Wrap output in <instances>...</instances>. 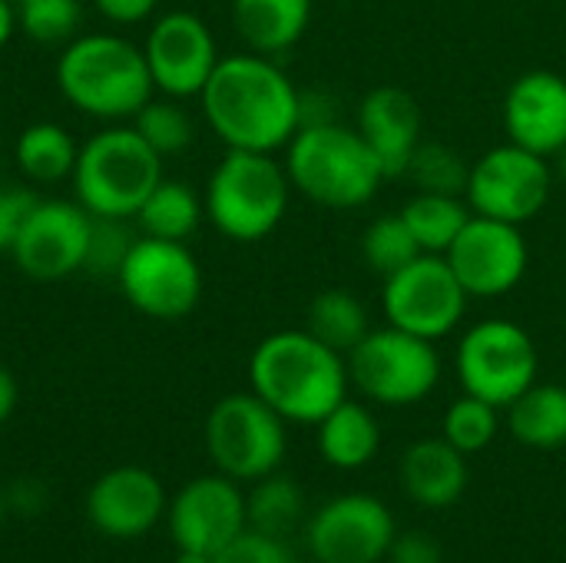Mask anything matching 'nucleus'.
Segmentation results:
<instances>
[{
  "instance_id": "nucleus-1",
  "label": "nucleus",
  "mask_w": 566,
  "mask_h": 563,
  "mask_svg": "<svg viewBox=\"0 0 566 563\" xmlns=\"http://www.w3.org/2000/svg\"><path fill=\"white\" fill-rule=\"evenodd\" d=\"M199 100L212 133L229 149L275 153L302 126V90L262 53L222 56Z\"/></svg>"
},
{
  "instance_id": "nucleus-2",
  "label": "nucleus",
  "mask_w": 566,
  "mask_h": 563,
  "mask_svg": "<svg viewBox=\"0 0 566 563\" xmlns=\"http://www.w3.org/2000/svg\"><path fill=\"white\" fill-rule=\"evenodd\" d=\"M252 392L285 421L318 425L348 398V362L308 329H285L262 338L249 358Z\"/></svg>"
},
{
  "instance_id": "nucleus-3",
  "label": "nucleus",
  "mask_w": 566,
  "mask_h": 563,
  "mask_svg": "<svg viewBox=\"0 0 566 563\" xmlns=\"http://www.w3.org/2000/svg\"><path fill=\"white\" fill-rule=\"evenodd\" d=\"M60 93L96 119H133L153 100V73L143 46L119 33H86L56 60Z\"/></svg>"
},
{
  "instance_id": "nucleus-4",
  "label": "nucleus",
  "mask_w": 566,
  "mask_h": 563,
  "mask_svg": "<svg viewBox=\"0 0 566 563\" xmlns=\"http://www.w3.org/2000/svg\"><path fill=\"white\" fill-rule=\"evenodd\" d=\"M285 149L292 189L325 209H361L385 183L381 163L361 133L335 119L298 126Z\"/></svg>"
},
{
  "instance_id": "nucleus-5",
  "label": "nucleus",
  "mask_w": 566,
  "mask_h": 563,
  "mask_svg": "<svg viewBox=\"0 0 566 563\" xmlns=\"http://www.w3.org/2000/svg\"><path fill=\"white\" fill-rule=\"evenodd\" d=\"M163 179V156L133 129L109 126L80 146L73 166L76 202L90 216L129 219Z\"/></svg>"
},
{
  "instance_id": "nucleus-6",
  "label": "nucleus",
  "mask_w": 566,
  "mask_h": 563,
  "mask_svg": "<svg viewBox=\"0 0 566 563\" xmlns=\"http://www.w3.org/2000/svg\"><path fill=\"white\" fill-rule=\"evenodd\" d=\"M292 183L272 153L229 149L206 186V216L232 242H259L285 219Z\"/></svg>"
},
{
  "instance_id": "nucleus-7",
  "label": "nucleus",
  "mask_w": 566,
  "mask_h": 563,
  "mask_svg": "<svg viewBox=\"0 0 566 563\" xmlns=\"http://www.w3.org/2000/svg\"><path fill=\"white\" fill-rule=\"evenodd\" d=\"M348 382L375 405L408 408L424 402L441 382L434 342L395 325L371 329L348 355Z\"/></svg>"
},
{
  "instance_id": "nucleus-8",
  "label": "nucleus",
  "mask_w": 566,
  "mask_h": 563,
  "mask_svg": "<svg viewBox=\"0 0 566 563\" xmlns=\"http://www.w3.org/2000/svg\"><path fill=\"white\" fill-rule=\"evenodd\" d=\"M458 382L494 408H511L541 375V352L531 332L511 319H488L464 332L458 345Z\"/></svg>"
},
{
  "instance_id": "nucleus-9",
  "label": "nucleus",
  "mask_w": 566,
  "mask_h": 563,
  "mask_svg": "<svg viewBox=\"0 0 566 563\" xmlns=\"http://www.w3.org/2000/svg\"><path fill=\"white\" fill-rule=\"evenodd\" d=\"M206 448L232 481H259L285 458V418L255 392L226 395L206 421Z\"/></svg>"
},
{
  "instance_id": "nucleus-10",
  "label": "nucleus",
  "mask_w": 566,
  "mask_h": 563,
  "mask_svg": "<svg viewBox=\"0 0 566 563\" xmlns=\"http://www.w3.org/2000/svg\"><path fill=\"white\" fill-rule=\"evenodd\" d=\"M116 282L126 302L159 322L186 319L202 295V269L186 242L139 236L123 259Z\"/></svg>"
},
{
  "instance_id": "nucleus-11",
  "label": "nucleus",
  "mask_w": 566,
  "mask_h": 563,
  "mask_svg": "<svg viewBox=\"0 0 566 563\" xmlns=\"http://www.w3.org/2000/svg\"><path fill=\"white\" fill-rule=\"evenodd\" d=\"M551 192H554L551 159L524 146L504 143L488 149L478 163H471L464 199L474 216L524 226L544 212Z\"/></svg>"
},
{
  "instance_id": "nucleus-12",
  "label": "nucleus",
  "mask_w": 566,
  "mask_h": 563,
  "mask_svg": "<svg viewBox=\"0 0 566 563\" xmlns=\"http://www.w3.org/2000/svg\"><path fill=\"white\" fill-rule=\"evenodd\" d=\"M381 305L388 325L428 342H441L461 325L468 312V292L444 256L424 252L385 279Z\"/></svg>"
},
{
  "instance_id": "nucleus-13",
  "label": "nucleus",
  "mask_w": 566,
  "mask_h": 563,
  "mask_svg": "<svg viewBox=\"0 0 566 563\" xmlns=\"http://www.w3.org/2000/svg\"><path fill=\"white\" fill-rule=\"evenodd\" d=\"M444 259L464 285L468 299H501L524 282L531 249L521 226L471 216Z\"/></svg>"
},
{
  "instance_id": "nucleus-14",
  "label": "nucleus",
  "mask_w": 566,
  "mask_h": 563,
  "mask_svg": "<svg viewBox=\"0 0 566 563\" xmlns=\"http://www.w3.org/2000/svg\"><path fill=\"white\" fill-rule=\"evenodd\" d=\"M395 534L388 504L361 491L328 501L305 528L315 563H381Z\"/></svg>"
},
{
  "instance_id": "nucleus-15",
  "label": "nucleus",
  "mask_w": 566,
  "mask_h": 563,
  "mask_svg": "<svg viewBox=\"0 0 566 563\" xmlns=\"http://www.w3.org/2000/svg\"><path fill=\"white\" fill-rule=\"evenodd\" d=\"M93 216L70 199H40L20 229L10 259L36 282H56L83 269Z\"/></svg>"
},
{
  "instance_id": "nucleus-16",
  "label": "nucleus",
  "mask_w": 566,
  "mask_h": 563,
  "mask_svg": "<svg viewBox=\"0 0 566 563\" xmlns=\"http://www.w3.org/2000/svg\"><path fill=\"white\" fill-rule=\"evenodd\" d=\"M143 53H146L156 90L172 100L199 96L202 86L209 83L216 63L222 60L216 53L212 30L189 10L163 13L149 27Z\"/></svg>"
},
{
  "instance_id": "nucleus-17",
  "label": "nucleus",
  "mask_w": 566,
  "mask_h": 563,
  "mask_svg": "<svg viewBox=\"0 0 566 563\" xmlns=\"http://www.w3.org/2000/svg\"><path fill=\"white\" fill-rule=\"evenodd\" d=\"M245 528V498L226 475L186 484L169 508V534L179 551H199L216 557Z\"/></svg>"
},
{
  "instance_id": "nucleus-18",
  "label": "nucleus",
  "mask_w": 566,
  "mask_h": 563,
  "mask_svg": "<svg viewBox=\"0 0 566 563\" xmlns=\"http://www.w3.org/2000/svg\"><path fill=\"white\" fill-rule=\"evenodd\" d=\"M507 143L537 156H554L566 146V80L554 70L517 76L504 96Z\"/></svg>"
},
{
  "instance_id": "nucleus-19",
  "label": "nucleus",
  "mask_w": 566,
  "mask_h": 563,
  "mask_svg": "<svg viewBox=\"0 0 566 563\" xmlns=\"http://www.w3.org/2000/svg\"><path fill=\"white\" fill-rule=\"evenodd\" d=\"M166 508L163 484L146 468H116L103 475L86 498V514L96 531L109 538L146 534Z\"/></svg>"
},
{
  "instance_id": "nucleus-20",
  "label": "nucleus",
  "mask_w": 566,
  "mask_h": 563,
  "mask_svg": "<svg viewBox=\"0 0 566 563\" xmlns=\"http://www.w3.org/2000/svg\"><path fill=\"white\" fill-rule=\"evenodd\" d=\"M355 129L371 146L385 179H401L421 143V106L401 86H375L358 106Z\"/></svg>"
},
{
  "instance_id": "nucleus-21",
  "label": "nucleus",
  "mask_w": 566,
  "mask_h": 563,
  "mask_svg": "<svg viewBox=\"0 0 566 563\" xmlns=\"http://www.w3.org/2000/svg\"><path fill=\"white\" fill-rule=\"evenodd\" d=\"M401 491L428 508L444 511L458 504L468 491V455H461L444 438H421L401 455Z\"/></svg>"
},
{
  "instance_id": "nucleus-22",
  "label": "nucleus",
  "mask_w": 566,
  "mask_h": 563,
  "mask_svg": "<svg viewBox=\"0 0 566 563\" xmlns=\"http://www.w3.org/2000/svg\"><path fill=\"white\" fill-rule=\"evenodd\" d=\"M312 20V0H232V23L252 53L275 56L295 46Z\"/></svg>"
},
{
  "instance_id": "nucleus-23",
  "label": "nucleus",
  "mask_w": 566,
  "mask_h": 563,
  "mask_svg": "<svg viewBox=\"0 0 566 563\" xmlns=\"http://www.w3.org/2000/svg\"><path fill=\"white\" fill-rule=\"evenodd\" d=\"M318 455L338 471H358L381 448V425L361 402L335 405L318 425Z\"/></svg>"
},
{
  "instance_id": "nucleus-24",
  "label": "nucleus",
  "mask_w": 566,
  "mask_h": 563,
  "mask_svg": "<svg viewBox=\"0 0 566 563\" xmlns=\"http://www.w3.org/2000/svg\"><path fill=\"white\" fill-rule=\"evenodd\" d=\"M511 435L534 451L566 448V385L534 382L511 408H507Z\"/></svg>"
},
{
  "instance_id": "nucleus-25",
  "label": "nucleus",
  "mask_w": 566,
  "mask_h": 563,
  "mask_svg": "<svg viewBox=\"0 0 566 563\" xmlns=\"http://www.w3.org/2000/svg\"><path fill=\"white\" fill-rule=\"evenodd\" d=\"M202 216H206V206L192 192V186L163 176L159 186L139 206L136 222H139L143 236L169 239V242H186L199 229Z\"/></svg>"
},
{
  "instance_id": "nucleus-26",
  "label": "nucleus",
  "mask_w": 566,
  "mask_h": 563,
  "mask_svg": "<svg viewBox=\"0 0 566 563\" xmlns=\"http://www.w3.org/2000/svg\"><path fill=\"white\" fill-rule=\"evenodd\" d=\"M471 216L474 212H471L468 199L441 196V192H415L401 206V219L408 222L411 236L418 239L421 252H428V256H444Z\"/></svg>"
},
{
  "instance_id": "nucleus-27",
  "label": "nucleus",
  "mask_w": 566,
  "mask_h": 563,
  "mask_svg": "<svg viewBox=\"0 0 566 563\" xmlns=\"http://www.w3.org/2000/svg\"><path fill=\"white\" fill-rule=\"evenodd\" d=\"M13 156L30 183H60L73 176L80 149L60 123H33L17 136Z\"/></svg>"
},
{
  "instance_id": "nucleus-28",
  "label": "nucleus",
  "mask_w": 566,
  "mask_h": 563,
  "mask_svg": "<svg viewBox=\"0 0 566 563\" xmlns=\"http://www.w3.org/2000/svg\"><path fill=\"white\" fill-rule=\"evenodd\" d=\"M305 329L338 355H348L371 332V322L365 305L348 289H325L308 302Z\"/></svg>"
},
{
  "instance_id": "nucleus-29",
  "label": "nucleus",
  "mask_w": 566,
  "mask_h": 563,
  "mask_svg": "<svg viewBox=\"0 0 566 563\" xmlns=\"http://www.w3.org/2000/svg\"><path fill=\"white\" fill-rule=\"evenodd\" d=\"M302 514H305V491L279 471L259 478L252 494L245 498L249 528L272 538H289V531L298 528Z\"/></svg>"
},
{
  "instance_id": "nucleus-30",
  "label": "nucleus",
  "mask_w": 566,
  "mask_h": 563,
  "mask_svg": "<svg viewBox=\"0 0 566 563\" xmlns=\"http://www.w3.org/2000/svg\"><path fill=\"white\" fill-rule=\"evenodd\" d=\"M421 252L418 239L411 236L408 222L401 219V212H388V216H378L365 236H361V259L365 265L385 282L388 275L401 272L408 262H415Z\"/></svg>"
},
{
  "instance_id": "nucleus-31",
  "label": "nucleus",
  "mask_w": 566,
  "mask_h": 563,
  "mask_svg": "<svg viewBox=\"0 0 566 563\" xmlns=\"http://www.w3.org/2000/svg\"><path fill=\"white\" fill-rule=\"evenodd\" d=\"M418 192H441V196H464L468 192V176H471V166L464 163L461 153H454L451 146L444 143H431V139H421L411 163H408V173H405Z\"/></svg>"
},
{
  "instance_id": "nucleus-32",
  "label": "nucleus",
  "mask_w": 566,
  "mask_h": 563,
  "mask_svg": "<svg viewBox=\"0 0 566 563\" xmlns=\"http://www.w3.org/2000/svg\"><path fill=\"white\" fill-rule=\"evenodd\" d=\"M497 411L501 408H494V405H488V402H481L474 395H461L444 411L441 438L448 445H454L461 455H478V451H484L497 438V428H501Z\"/></svg>"
},
{
  "instance_id": "nucleus-33",
  "label": "nucleus",
  "mask_w": 566,
  "mask_h": 563,
  "mask_svg": "<svg viewBox=\"0 0 566 563\" xmlns=\"http://www.w3.org/2000/svg\"><path fill=\"white\" fill-rule=\"evenodd\" d=\"M133 129L159 153V156H176L182 149H189L196 129L189 113L169 96V100H149L136 116H133Z\"/></svg>"
},
{
  "instance_id": "nucleus-34",
  "label": "nucleus",
  "mask_w": 566,
  "mask_h": 563,
  "mask_svg": "<svg viewBox=\"0 0 566 563\" xmlns=\"http://www.w3.org/2000/svg\"><path fill=\"white\" fill-rule=\"evenodd\" d=\"M80 0H23L17 3V27L36 43H70L80 27Z\"/></svg>"
},
{
  "instance_id": "nucleus-35",
  "label": "nucleus",
  "mask_w": 566,
  "mask_h": 563,
  "mask_svg": "<svg viewBox=\"0 0 566 563\" xmlns=\"http://www.w3.org/2000/svg\"><path fill=\"white\" fill-rule=\"evenodd\" d=\"M133 232L126 229V219H106V216H93L90 226V242H86V259H83V272L90 275H113L119 272L123 259L133 249Z\"/></svg>"
},
{
  "instance_id": "nucleus-36",
  "label": "nucleus",
  "mask_w": 566,
  "mask_h": 563,
  "mask_svg": "<svg viewBox=\"0 0 566 563\" xmlns=\"http://www.w3.org/2000/svg\"><path fill=\"white\" fill-rule=\"evenodd\" d=\"M212 563H295L285 538H272L262 531L245 528L229 548H222Z\"/></svg>"
},
{
  "instance_id": "nucleus-37",
  "label": "nucleus",
  "mask_w": 566,
  "mask_h": 563,
  "mask_svg": "<svg viewBox=\"0 0 566 563\" xmlns=\"http://www.w3.org/2000/svg\"><path fill=\"white\" fill-rule=\"evenodd\" d=\"M36 202H40V196L23 189V186H3L0 189V252L10 256V249H13L20 229L27 226L30 212L36 209Z\"/></svg>"
},
{
  "instance_id": "nucleus-38",
  "label": "nucleus",
  "mask_w": 566,
  "mask_h": 563,
  "mask_svg": "<svg viewBox=\"0 0 566 563\" xmlns=\"http://www.w3.org/2000/svg\"><path fill=\"white\" fill-rule=\"evenodd\" d=\"M388 563H441V544L438 538L424 534V531H408V534H395L391 548H388Z\"/></svg>"
},
{
  "instance_id": "nucleus-39",
  "label": "nucleus",
  "mask_w": 566,
  "mask_h": 563,
  "mask_svg": "<svg viewBox=\"0 0 566 563\" xmlns=\"http://www.w3.org/2000/svg\"><path fill=\"white\" fill-rule=\"evenodd\" d=\"M93 3H96V10H99L109 23L129 27V23H139V20L153 17L159 0H93Z\"/></svg>"
},
{
  "instance_id": "nucleus-40",
  "label": "nucleus",
  "mask_w": 566,
  "mask_h": 563,
  "mask_svg": "<svg viewBox=\"0 0 566 563\" xmlns=\"http://www.w3.org/2000/svg\"><path fill=\"white\" fill-rule=\"evenodd\" d=\"M17 408V382L7 368H0V425L13 415Z\"/></svg>"
},
{
  "instance_id": "nucleus-41",
  "label": "nucleus",
  "mask_w": 566,
  "mask_h": 563,
  "mask_svg": "<svg viewBox=\"0 0 566 563\" xmlns=\"http://www.w3.org/2000/svg\"><path fill=\"white\" fill-rule=\"evenodd\" d=\"M17 30V7L10 0H0V46L13 37Z\"/></svg>"
},
{
  "instance_id": "nucleus-42",
  "label": "nucleus",
  "mask_w": 566,
  "mask_h": 563,
  "mask_svg": "<svg viewBox=\"0 0 566 563\" xmlns=\"http://www.w3.org/2000/svg\"><path fill=\"white\" fill-rule=\"evenodd\" d=\"M551 166H554V179H564L566 183V146L551 156Z\"/></svg>"
},
{
  "instance_id": "nucleus-43",
  "label": "nucleus",
  "mask_w": 566,
  "mask_h": 563,
  "mask_svg": "<svg viewBox=\"0 0 566 563\" xmlns=\"http://www.w3.org/2000/svg\"><path fill=\"white\" fill-rule=\"evenodd\" d=\"M172 563H212L209 554H199V551H179V557Z\"/></svg>"
},
{
  "instance_id": "nucleus-44",
  "label": "nucleus",
  "mask_w": 566,
  "mask_h": 563,
  "mask_svg": "<svg viewBox=\"0 0 566 563\" xmlns=\"http://www.w3.org/2000/svg\"><path fill=\"white\" fill-rule=\"evenodd\" d=\"M3 508H7V501H3V494H0V521H3Z\"/></svg>"
},
{
  "instance_id": "nucleus-45",
  "label": "nucleus",
  "mask_w": 566,
  "mask_h": 563,
  "mask_svg": "<svg viewBox=\"0 0 566 563\" xmlns=\"http://www.w3.org/2000/svg\"><path fill=\"white\" fill-rule=\"evenodd\" d=\"M10 3H13V7H17V3H23V0H10Z\"/></svg>"
}]
</instances>
